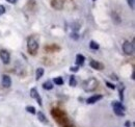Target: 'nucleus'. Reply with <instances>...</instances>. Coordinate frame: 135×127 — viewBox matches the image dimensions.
<instances>
[{"label": "nucleus", "mask_w": 135, "mask_h": 127, "mask_svg": "<svg viewBox=\"0 0 135 127\" xmlns=\"http://www.w3.org/2000/svg\"><path fill=\"white\" fill-rule=\"evenodd\" d=\"M98 83H99L98 80L96 79L95 77H90V78H88V79L83 81L82 88H83V90H84L85 92H93V91H95L97 89Z\"/></svg>", "instance_id": "f257e3e1"}, {"label": "nucleus", "mask_w": 135, "mask_h": 127, "mask_svg": "<svg viewBox=\"0 0 135 127\" xmlns=\"http://www.w3.org/2000/svg\"><path fill=\"white\" fill-rule=\"evenodd\" d=\"M27 49H28V52L30 54H32V55H34L36 53V51L38 49V42L34 37H31V38L28 39V41H27Z\"/></svg>", "instance_id": "f03ea898"}, {"label": "nucleus", "mask_w": 135, "mask_h": 127, "mask_svg": "<svg viewBox=\"0 0 135 127\" xmlns=\"http://www.w3.org/2000/svg\"><path fill=\"white\" fill-rule=\"evenodd\" d=\"M123 50L125 52V54L127 55H132L134 52V45L133 43H130L129 41H125L123 44Z\"/></svg>", "instance_id": "7ed1b4c3"}, {"label": "nucleus", "mask_w": 135, "mask_h": 127, "mask_svg": "<svg viewBox=\"0 0 135 127\" xmlns=\"http://www.w3.org/2000/svg\"><path fill=\"white\" fill-rule=\"evenodd\" d=\"M0 58H1L2 63L7 65V64H9V61H11V55L6 50H1L0 51Z\"/></svg>", "instance_id": "20e7f679"}, {"label": "nucleus", "mask_w": 135, "mask_h": 127, "mask_svg": "<svg viewBox=\"0 0 135 127\" xmlns=\"http://www.w3.org/2000/svg\"><path fill=\"white\" fill-rule=\"evenodd\" d=\"M30 97H31V98H33V99H35V100L37 101V103H38V105H40V106H42V105H43V103H42V98H41V96L38 95L37 90H36L35 88H32V89L30 90Z\"/></svg>", "instance_id": "39448f33"}, {"label": "nucleus", "mask_w": 135, "mask_h": 127, "mask_svg": "<svg viewBox=\"0 0 135 127\" xmlns=\"http://www.w3.org/2000/svg\"><path fill=\"white\" fill-rule=\"evenodd\" d=\"M64 5H65L64 0H52L51 1V6L53 8H55V10L60 11V10L64 8Z\"/></svg>", "instance_id": "423d86ee"}, {"label": "nucleus", "mask_w": 135, "mask_h": 127, "mask_svg": "<svg viewBox=\"0 0 135 127\" xmlns=\"http://www.w3.org/2000/svg\"><path fill=\"white\" fill-rule=\"evenodd\" d=\"M1 84H2L3 88H6V89L11 88V85H12V79H11V77L8 75H3L2 76Z\"/></svg>", "instance_id": "0eeeda50"}, {"label": "nucleus", "mask_w": 135, "mask_h": 127, "mask_svg": "<svg viewBox=\"0 0 135 127\" xmlns=\"http://www.w3.org/2000/svg\"><path fill=\"white\" fill-rule=\"evenodd\" d=\"M102 98H103L102 95H94L86 99V103H87V104H94V103L98 102L99 100H101Z\"/></svg>", "instance_id": "6e6552de"}, {"label": "nucleus", "mask_w": 135, "mask_h": 127, "mask_svg": "<svg viewBox=\"0 0 135 127\" xmlns=\"http://www.w3.org/2000/svg\"><path fill=\"white\" fill-rule=\"evenodd\" d=\"M36 116H37L38 121H40V122H42L43 124H48V123H49V122H48V120H47V118H46V116L44 115V112L38 111V112H36Z\"/></svg>", "instance_id": "1a4fd4ad"}, {"label": "nucleus", "mask_w": 135, "mask_h": 127, "mask_svg": "<svg viewBox=\"0 0 135 127\" xmlns=\"http://www.w3.org/2000/svg\"><path fill=\"white\" fill-rule=\"evenodd\" d=\"M112 107L113 108H115V110H120V111H125V106L123 105V103L122 102H118V101H114V102H112Z\"/></svg>", "instance_id": "9d476101"}, {"label": "nucleus", "mask_w": 135, "mask_h": 127, "mask_svg": "<svg viewBox=\"0 0 135 127\" xmlns=\"http://www.w3.org/2000/svg\"><path fill=\"white\" fill-rule=\"evenodd\" d=\"M85 57L82 54H77L76 55V65L77 66H82L84 64Z\"/></svg>", "instance_id": "9b49d317"}, {"label": "nucleus", "mask_w": 135, "mask_h": 127, "mask_svg": "<svg viewBox=\"0 0 135 127\" xmlns=\"http://www.w3.org/2000/svg\"><path fill=\"white\" fill-rule=\"evenodd\" d=\"M89 66L93 68V69H96V70H102L103 69V66L100 63H98L97 61H91L89 63Z\"/></svg>", "instance_id": "f8f14e48"}, {"label": "nucleus", "mask_w": 135, "mask_h": 127, "mask_svg": "<svg viewBox=\"0 0 135 127\" xmlns=\"http://www.w3.org/2000/svg\"><path fill=\"white\" fill-rule=\"evenodd\" d=\"M43 89H44V90H47V91H50V90L53 89V83L51 82L50 80L45 81V82L43 83Z\"/></svg>", "instance_id": "ddd939ff"}, {"label": "nucleus", "mask_w": 135, "mask_h": 127, "mask_svg": "<svg viewBox=\"0 0 135 127\" xmlns=\"http://www.w3.org/2000/svg\"><path fill=\"white\" fill-rule=\"evenodd\" d=\"M43 75H44V69L43 68H38L36 70V73H35V79L36 80L41 79Z\"/></svg>", "instance_id": "4468645a"}, {"label": "nucleus", "mask_w": 135, "mask_h": 127, "mask_svg": "<svg viewBox=\"0 0 135 127\" xmlns=\"http://www.w3.org/2000/svg\"><path fill=\"white\" fill-rule=\"evenodd\" d=\"M71 29L73 32H78V30L80 29V24L77 22H74L71 24Z\"/></svg>", "instance_id": "2eb2a0df"}, {"label": "nucleus", "mask_w": 135, "mask_h": 127, "mask_svg": "<svg viewBox=\"0 0 135 127\" xmlns=\"http://www.w3.org/2000/svg\"><path fill=\"white\" fill-rule=\"evenodd\" d=\"M89 48L93 49V50H98V49H99V44H98L97 42H95V41H90V43H89Z\"/></svg>", "instance_id": "dca6fc26"}, {"label": "nucleus", "mask_w": 135, "mask_h": 127, "mask_svg": "<svg viewBox=\"0 0 135 127\" xmlns=\"http://www.w3.org/2000/svg\"><path fill=\"white\" fill-rule=\"evenodd\" d=\"M53 81H54V83L57 84V85H62V84H64V79H62V77H55V78L53 79Z\"/></svg>", "instance_id": "f3484780"}, {"label": "nucleus", "mask_w": 135, "mask_h": 127, "mask_svg": "<svg viewBox=\"0 0 135 127\" xmlns=\"http://www.w3.org/2000/svg\"><path fill=\"white\" fill-rule=\"evenodd\" d=\"M25 110L28 111V112L32 114V115H35V114H36V110H35V107H34V106H31V105L26 106V108H25Z\"/></svg>", "instance_id": "a211bd4d"}, {"label": "nucleus", "mask_w": 135, "mask_h": 127, "mask_svg": "<svg viewBox=\"0 0 135 127\" xmlns=\"http://www.w3.org/2000/svg\"><path fill=\"white\" fill-rule=\"evenodd\" d=\"M70 85L71 87H76L77 85V81H76V78H75L74 75H72L70 77Z\"/></svg>", "instance_id": "6ab92c4d"}, {"label": "nucleus", "mask_w": 135, "mask_h": 127, "mask_svg": "<svg viewBox=\"0 0 135 127\" xmlns=\"http://www.w3.org/2000/svg\"><path fill=\"white\" fill-rule=\"evenodd\" d=\"M112 18H113V21L117 23V24H118V23H120V18H119V16H118L117 13H113L112 14Z\"/></svg>", "instance_id": "aec40b11"}, {"label": "nucleus", "mask_w": 135, "mask_h": 127, "mask_svg": "<svg viewBox=\"0 0 135 127\" xmlns=\"http://www.w3.org/2000/svg\"><path fill=\"white\" fill-rule=\"evenodd\" d=\"M113 111H114V114L118 116V117H124L125 116V111H120V110H115V108H113Z\"/></svg>", "instance_id": "412c9836"}, {"label": "nucleus", "mask_w": 135, "mask_h": 127, "mask_svg": "<svg viewBox=\"0 0 135 127\" xmlns=\"http://www.w3.org/2000/svg\"><path fill=\"white\" fill-rule=\"evenodd\" d=\"M70 37H71V39H73V40H75V41H77V40L79 39V34H78L77 32H72Z\"/></svg>", "instance_id": "4be33fe9"}, {"label": "nucleus", "mask_w": 135, "mask_h": 127, "mask_svg": "<svg viewBox=\"0 0 135 127\" xmlns=\"http://www.w3.org/2000/svg\"><path fill=\"white\" fill-rule=\"evenodd\" d=\"M128 1V5L130 6L131 10H134V3H135V0H127Z\"/></svg>", "instance_id": "5701e85b"}, {"label": "nucleus", "mask_w": 135, "mask_h": 127, "mask_svg": "<svg viewBox=\"0 0 135 127\" xmlns=\"http://www.w3.org/2000/svg\"><path fill=\"white\" fill-rule=\"evenodd\" d=\"M105 83H106V85H107L109 89H111V90H114V89L117 88V87H115L113 83H111V82H109V81H106Z\"/></svg>", "instance_id": "b1692460"}, {"label": "nucleus", "mask_w": 135, "mask_h": 127, "mask_svg": "<svg viewBox=\"0 0 135 127\" xmlns=\"http://www.w3.org/2000/svg\"><path fill=\"white\" fill-rule=\"evenodd\" d=\"M5 11H6V10H5V7H4L3 5H0V16H1V15H3V14L5 13Z\"/></svg>", "instance_id": "393cba45"}, {"label": "nucleus", "mask_w": 135, "mask_h": 127, "mask_svg": "<svg viewBox=\"0 0 135 127\" xmlns=\"http://www.w3.org/2000/svg\"><path fill=\"white\" fill-rule=\"evenodd\" d=\"M70 70H71L72 72H78L79 68H78V66H76V67H71V68H70Z\"/></svg>", "instance_id": "a878e982"}, {"label": "nucleus", "mask_w": 135, "mask_h": 127, "mask_svg": "<svg viewBox=\"0 0 135 127\" xmlns=\"http://www.w3.org/2000/svg\"><path fill=\"white\" fill-rule=\"evenodd\" d=\"M110 76H111V77H110L111 79H114V80H118V77H117V75H115V74H111Z\"/></svg>", "instance_id": "bb28decb"}, {"label": "nucleus", "mask_w": 135, "mask_h": 127, "mask_svg": "<svg viewBox=\"0 0 135 127\" xmlns=\"http://www.w3.org/2000/svg\"><path fill=\"white\" fill-rule=\"evenodd\" d=\"M125 126H126V127H130V126H131V122H130V121H127V122L125 123Z\"/></svg>", "instance_id": "cd10ccee"}, {"label": "nucleus", "mask_w": 135, "mask_h": 127, "mask_svg": "<svg viewBox=\"0 0 135 127\" xmlns=\"http://www.w3.org/2000/svg\"><path fill=\"white\" fill-rule=\"evenodd\" d=\"M6 1H7V2H9V3H12V4H15L18 0H6Z\"/></svg>", "instance_id": "c85d7f7f"}, {"label": "nucleus", "mask_w": 135, "mask_h": 127, "mask_svg": "<svg viewBox=\"0 0 135 127\" xmlns=\"http://www.w3.org/2000/svg\"><path fill=\"white\" fill-rule=\"evenodd\" d=\"M93 1H96V0H93Z\"/></svg>", "instance_id": "c756f323"}]
</instances>
